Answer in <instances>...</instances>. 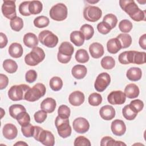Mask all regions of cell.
I'll use <instances>...</instances> for the list:
<instances>
[{
  "mask_svg": "<svg viewBox=\"0 0 146 146\" xmlns=\"http://www.w3.org/2000/svg\"><path fill=\"white\" fill-rule=\"evenodd\" d=\"M108 102L112 105H120L125 103L126 96L121 91H113L108 95Z\"/></svg>",
  "mask_w": 146,
  "mask_h": 146,
  "instance_id": "cell-13",
  "label": "cell"
},
{
  "mask_svg": "<svg viewBox=\"0 0 146 146\" xmlns=\"http://www.w3.org/2000/svg\"><path fill=\"white\" fill-rule=\"evenodd\" d=\"M43 9V5L39 1H30L29 4V11L31 14H38Z\"/></svg>",
  "mask_w": 146,
  "mask_h": 146,
  "instance_id": "cell-32",
  "label": "cell"
},
{
  "mask_svg": "<svg viewBox=\"0 0 146 146\" xmlns=\"http://www.w3.org/2000/svg\"><path fill=\"white\" fill-rule=\"evenodd\" d=\"M102 102V97L98 93H92L88 97V103L92 106H98Z\"/></svg>",
  "mask_w": 146,
  "mask_h": 146,
  "instance_id": "cell-42",
  "label": "cell"
},
{
  "mask_svg": "<svg viewBox=\"0 0 146 146\" xmlns=\"http://www.w3.org/2000/svg\"><path fill=\"white\" fill-rule=\"evenodd\" d=\"M46 91V87L43 84L36 83L25 93L24 99L30 102H35L43 97L45 95Z\"/></svg>",
  "mask_w": 146,
  "mask_h": 146,
  "instance_id": "cell-3",
  "label": "cell"
},
{
  "mask_svg": "<svg viewBox=\"0 0 146 146\" xmlns=\"http://www.w3.org/2000/svg\"><path fill=\"white\" fill-rule=\"evenodd\" d=\"M56 106L55 99L51 98H47L44 99L40 104V108L47 113H52L54 111Z\"/></svg>",
  "mask_w": 146,
  "mask_h": 146,
  "instance_id": "cell-20",
  "label": "cell"
},
{
  "mask_svg": "<svg viewBox=\"0 0 146 146\" xmlns=\"http://www.w3.org/2000/svg\"><path fill=\"white\" fill-rule=\"evenodd\" d=\"M111 82L110 75L107 72H102L98 75L95 82L94 87L98 92L104 91Z\"/></svg>",
  "mask_w": 146,
  "mask_h": 146,
  "instance_id": "cell-12",
  "label": "cell"
},
{
  "mask_svg": "<svg viewBox=\"0 0 146 146\" xmlns=\"http://www.w3.org/2000/svg\"><path fill=\"white\" fill-rule=\"evenodd\" d=\"M50 87L54 91H58L62 89L63 87V82L60 78L54 76L50 80Z\"/></svg>",
  "mask_w": 146,
  "mask_h": 146,
  "instance_id": "cell-37",
  "label": "cell"
},
{
  "mask_svg": "<svg viewBox=\"0 0 146 146\" xmlns=\"http://www.w3.org/2000/svg\"><path fill=\"white\" fill-rule=\"evenodd\" d=\"M132 23L128 19H123L119 23V28L123 33H129L132 30Z\"/></svg>",
  "mask_w": 146,
  "mask_h": 146,
  "instance_id": "cell-44",
  "label": "cell"
},
{
  "mask_svg": "<svg viewBox=\"0 0 146 146\" xmlns=\"http://www.w3.org/2000/svg\"><path fill=\"white\" fill-rule=\"evenodd\" d=\"M9 114L14 119L17 118V116L23 111H26L25 107L21 104H13L9 107Z\"/></svg>",
  "mask_w": 146,
  "mask_h": 146,
  "instance_id": "cell-33",
  "label": "cell"
},
{
  "mask_svg": "<svg viewBox=\"0 0 146 146\" xmlns=\"http://www.w3.org/2000/svg\"><path fill=\"white\" fill-rule=\"evenodd\" d=\"M97 29L98 31L102 34H107L111 30V28L110 27V26L103 21L98 24Z\"/></svg>",
  "mask_w": 146,
  "mask_h": 146,
  "instance_id": "cell-51",
  "label": "cell"
},
{
  "mask_svg": "<svg viewBox=\"0 0 146 146\" xmlns=\"http://www.w3.org/2000/svg\"><path fill=\"white\" fill-rule=\"evenodd\" d=\"M139 88L134 83H130L126 86L124 89V94L126 97L129 99L137 98L139 95Z\"/></svg>",
  "mask_w": 146,
  "mask_h": 146,
  "instance_id": "cell-24",
  "label": "cell"
},
{
  "mask_svg": "<svg viewBox=\"0 0 146 146\" xmlns=\"http://www.w3.org/2000/svg\"><path fill=\"white\" fill-rule=\"evenodd\" d=\"M74 145L75 146H90L91 143L90 140L84 136H80L75 139Z\"/></svg>",
  "mask_w": 146,
  "mask_h": 146,
  "instance_id": "cell-50",
  "label": "cell"
},
{
  "mask_svg": "<svg viewBox=\"0 0 146 146\" xmlns=\"http://www.w3.org/2000/svg\"><path fill=\"white\" fill-rule=\"evenodd\" d=\"M100 145L102 146H110V145H126L124 143L121 141H116L110 136L103 137L100 141Z\"/></svg>",
  "mask_w": 146,
  "mask_h": 146,
  "instance_id": "cell-35",
  "label": "cell"
},
{
  "mask_svg": "<svg viewBox=\"0 0 146 146\" xmlns=\"http://www.w3.org/2000/svg\"><path fill=\"white\" fill-rule=\"evenodd\" d=\"M16 120L20 125L24 126L30 123V117L26 111H23L17 116Z\"/></svg>",
  "mask_w": 146,
  "mask_h": 146,
  "instance_id": "cell-41",
  "label": "cell"
},
{
  "mask_svg": "<svg viewBox=\"0 0 146 146\" xmlns=\"http://www.w3.org/2000/svg\"><path fill=\"white\" fill-rule=\"evenodd\" d=\"M84 36L80 31H74L70 34V40L76 46L79 47L84 42Z\"/></svg>",
  "mask_w": 146,
  "mask_h": 146,
  "instance_id": "cell-28",
  "label": "cell"
},
{
  "mask_svg": "<svg viewBox=\"0 0 146 146\" xmlns=\"http://www.w3.org/2000/svg\"><path fill=\"white\" fill-rule=\"evenodd\" d=\"M99 114L103 119L110 120L115 116V110L112 106L106 105L100 109Z\"/></svg>",
  "mask_w": 146,
  "mask_h": 146,
  "instance_id": "cell-18",
  "label": "cell"
},
{
  "mask_svg": "<svg viewBox=\"0 0 146 146\" xmlns=\"http://www.w3.org/2000/svg\"><path fill=\"white\" fill-rule=\"evenodd\" d=\"M1 114H2L1 115V118H2L3 117V115L5 113V112H3V113L2 112V108H1Z\"/></svg>",
  "mask_w": 146,
  "mask_h": 146,
  "instance_id": "cell-58",
  "label": "cell"
},
{
  "mask_svg": "<svg viewBox=\"0 0 146 146\" xmlns=\"http://www.w3.org/2000/svg\"><path fill=\"white\" fill-rule=\"evenodd\" d=\"M2 133L6 139L13 140L17 137L18 135V130L15 125L11 123H7L3 127Z\"/></svg>",
  "mask_w": 146,
  "mask_h": 146,
  "instance_id": "cell-16",
  "label": "cell"
},
{
  "mask_svg": "<svg viewBox=\"0 0 146 146\" xmlns=\"http://www.w3.org/2000/svg\"><path fill=\"white\" fill-rule=\"evenodd\" d=\"M145 55L146 53L145 52H139L135 51L133 63L136 64H142L145 63Z\"/></svg>",
  "mask_w": 146,
  "mask_h": 146,
  "instance_id": "cell-45",
  "label": "cell"
},
{
  "mask_svg": "<svg viewBox=\"0 0 146 146\" xmlns=\"http://www.w3.org/2000/svg\"><path fill=\"white\" fill-rule=\"evenodd\" d=\"M126 76L131 81L139 80L142 76L141 70L139 67H131L127 70Z\"/></svg>",
  "mask_w": 146,
  "mask_h": 146,
  "instance_id": "cell-27",
  "label": "cell"
},
{
  "mask_svg": "<svg viewBox=\"0 0 146 146\" xmlns=\"http://www.w3.org/2000/svg\"><path fill=\"white\" fill-rule=\"evenodd\" d=\"M139 43L140 46L144 50L146 48V34H144L140 37Z\"/></svg>",
  "mask_w": 146,
  "mask_h": 146,
  "instance_id": "cell-56",
  "label": "cell"
},
{
  "mask_svg": "<svg viewBox=\"0 0 146 146\" xmlns=\"http://www.w3.org/2000/svg\"><path fill=\"white\" fill-rule=\"evenodd\" d=\"M71 111L70 108L66 105H61L58 110V116L62 118L67 119L70 116Z\"/></svg>",
  "mask_w": 146,
  "mask_h": 146,
  "instance_id": "cell-47",
  "label": "cell"
},
{
  "mask_svg": "<svg viewBox=\"0 0 146 146\" xmlns=\"http://www.w3.org/2000/svg\"><path fill=\"white\" fill-rule=\"evenodd\" d=\"M3 67L6 72L9 74H13L17 71L18 65L14 60L7 59L3 61Z\"/></svg>",
  "mask_w": 146,
  "mask_h": 146,
  "instance_id": "cell-29",
  "label": "cell"
},
{
  "mask_svg": "<svg viewBox=\"0 0 146 146\" xmlns=\"http://www.w3.org/2000/svg\"><path fill=\"white\" fill-rule=\"evenodd\" d=\"M35 129L33 136L38 141L46 146H53L55 144L54 135L49 131L44 130L39 126H34Z\"/></svg>",
  "mask_w": 146,
  "mask_h": 146,
  "instance_id": "cell-2",
  "label": "cell"
},
{
  "mask_svg": "<svg viewBox=\"0 0 146 146\" xmlns=\"http://www.w3.org/2000/svg\"><path fill=\"white\" fill-rule=\"evenodd\" d=\"M30 1H25L22 2L19 6V11L23 16H29L31 15L29 11V4Z\"/></svg>",
  "mask_w": 146,
  "mask_h": 146,
  "instance_id": "cell-48",
  "label": "cell"
},
{
  "mask_svg": "<svg viewBox=\"0 0 146 146\" xmlns=\"http://www.w3.org/2000/svg\"><path fill=\"white\" fill-rule=\"evenodd\" d=\"M84 95L79 91H75L72 92L68 97L70 103L74 106H79L84 102Z\"/></svg>",
  "mask_w": 146,
  "mask_h": 146,
  "instance_id": "cell-17",
  "label": "cell"
},
{
  "mask_svg": "<svg viewBox=\"0 0 146 146\" xmlns=\"http://www.w3.org/2000/svg\"><path fill=\"white\" fill-rule=\"evenodd\" d=\"M34 25L38 28H43L49 25V19L46 16H39L34 20Z\"/></svg>",
  "mask_w": 146,
  "mask_h": 146,
  "instance_id": "cell-39",
  "label": "cell"
},
{
  "mask_svg": "<svg viewBox=\"0 0 146 146\" xmlns=\"http://www.w3.org/2000/svg\"><path fill=\"white\" fill-rule=\"evenodd\" d=\"M87 72V68L84 65L77 64L73 67L71 70L72 76L77 79H81L84 78Z\"/></svg>",
  "mask_w": 146,
  "mask_h": 146,
  "instance_id": "cell-23",
  "label": "cell"
},
{
  "mask_svg": "<svg viewBox=\"0 0 146 146\" xmlns=\"http://www.w3.org/2000/svg\"><path fill=\"white\" fill-rule=\"evenodd\" d=\"M23 50L22 45L18 43H13L9 48V55L14 58H18L22 56Z\"/></svg>",
  "mask_w": 146,
  "mask_h": 146,
  "instance_id": "cell-22",
  "label": "cell"
},
{
  "mask_svg": "<svg viewBox=\"0 0 146 146\" xmlns=\"http://www.w3.org/2000/svg\"><path fill=\"white\" fill-rule=\"evenodd\" d=\"M8 42L7 38L6 35L3 33H0V48H3L5 47Z\"/></svg>",
  "mask_w": 146,
  "mask_h": 146,
  "instance_id": "cell-55",
  "label": "cell"
},
{
  "mask_svg": "<svg viewBox=\"0 0 146 146\" xmlns=\"http://www.w3.org/2000/svg\"><path fill=\"white\" fill-rule=\"evenodd\" d=\"M47 112L44 110H39L34 113L35 121L38 123H42L47 118Z\"/></svg>",
  "mask_w": 146,
  "mask_h": 146,
  "instance_id": "cell-49",
  "label": "cell"
},
{
  "mask_svg": "<svg viewBox=\"0 0 146 146\" xmlns=\"http://www.w3.org/2000/svg\"><path fill=\"white\" fill-rule=\"evenodd\" d=\"M80 31L83 34L86 40L90 39L94 35V29L93 27L88 24L83 25L80 29Z\"/></svg>",
  "mask_w": 146,
  "mask_h": 146,
  "instance_id": "cell-34",
  "label": "cell"
},
{
  "mask_svg": "<svg viewBox=\"0 0 146 146\" xmlns=\"http://www.w3.org/2000/svg\"><path fill=\"white\" fill-rule=\"evenodd\" d=\"M119 5L122 10L133 21L139 22L145 20V11L140 10L134 1L120 0Z\"/></svg>",
  "mask_w": 146,
  "mask_h": 146,
  "instance_id": "cell-1",
  "label": "cell"
},
{
  "mask_svg": "<svg viewBox=\"0 0 146 146\" xmlns=\"http://www.w3.org/2000/svg\"><path fill=\"white\" fill-rule=\"evenodd\" d=\"M135 51H127L121 52L118 57L119 62L123 64L133 63Z\"/></svg>",
  "mask_w": 146,
  "mask_h": 146,
  "instance_id": "cell-26",
  "label": "cell"
},
{
  "mask_svg": "<svg viewBox=\"0 0 146 146\" xmlns=\"http://www.w3.org/2000/svg\"><path fill=\"white\" fill-rule=\"evenodd\" d=\"M103 21L108 25L111 29H112L116 26L117 23V18L113 14H108L104 17Z\"/></svg>",
  "mask_w": 146,
  "mask_h": 146,
  "instance_id": "cell-43",
  "label": "cell"
},
{
  "mask_svg": "<svg viewBox=\"0 0 146 146\" xmlns=\"http://www.w3.org/2000/svg\"><path fill=\"white\" fill-rule=\"evenodd\" d=\"M89 55L87 51L84 49H79L77 50L75 54L76 60L80 63H84L88 61Z\"/></svg>",
  "mask_w": 146,
  "mask_h": 146,
  "instance_id": "cell-36",
  "label": "cell"
},
{
  "mask_svg": "<svg viewBox=\"0 0 146 146\" xmlns=\"http://www.w3.org/2000/svg\"><path fill=\"white\" fill-rule=\"evenodd\" d=\"M10 25L13 30L19 31L23 26V19L19 17H16L10 21Z\"/></svg>",
  "mask_w": 146,
  "mask_h": 146,
  "instance_id": "cell-40",
  "label": "cell"
},
{
  "mask_svg": "<svg viewBox=\"0 0 146 146\" xmlns=\"http://www.w3.org/2000/svg\"><path fill=\"white\" fill-rule=\"evenodd\" d=\"M55 127L58 135L62 138H67L71 134L72 129L69 124L68 118H62L58 116L55 120Z\"/></svg>",
  "mask_w": 146,
  "mask_h": 146,
  "instance_id": "cell-6",
  "label": "cell"
},
{
  "mask_svg": "<svg viewBox=\"0 0 146 146\" xmlns=\"http://www.w3.org/2000/svg\"><path fill=\"white\" fill-rule=\"evenodd\" d=\"M38 39L42 44L49 48L55 47L58 43V36L51 31L46 30L39 33Z\"/></svg>",
  "mask_w": 146,
  "mask_h": 146,
  "instance_id": "cell-9",
  "label": "cell"
},
{
  "mask_svg": "<svg viewBox=\"0 0 146 146\" xmlns=\"http://www.w3.org/2000/svg\"><path fill=\"white\" fill-rule=\"evenodd\" d=\"M45 58V53L42 48L35 47L25 57V63L30 66H35L42 62Z\"/></svg>",
  "mask_w": 146,
  "mask_h": 146,
  "instance_id": "cell-5",
  "label": "cell"
},
{
  "mask_svg": "<svg viewBox=\"0 0 146 146\" xmlns=\"http://www.w3.org/2000/svg\"><path fill=\"white\" fill-rule=\"evenodd\" d=\"M9 83V79L7 76L4 74H0V90L5 88Z\"/></svg>",
  "mask_w": 146,
  "mask_h": 146,
  "instance_id": "cell-54",
  "label": "cell"
},
{
  "mask_svg": "<svg viewBox=\"0 0 146 146\" xmlns=\"http://www.w3.org/2000/svg\"><path fill=\"white\" fill-rule=\"evenodd\" d=\"M120 41L121 48H125L129 47L132 43V38L130 35L126 33L119 34L116 37Z\"/></svg>",
  "mask_w": 146,
  "mask_h": 146,
  "instance_id": "cell-31",
  "label": "cell"
},
{
  "mask_svg": "<svg viewBox=\"0 0 146 146\" xmlns=\"http://www.w3.org/2000/svg\"><path fill=\"white\" fill-rule=\"evenodd\" d=\"M14 145H26V146H27L28 144L27 143H26L25 142H23L22 141H19L16 143L15 144H14Z\"/></svg>",
  "mask_w": 146,
  "mask_h": 146,
  "instance_id": "cell-57",
  "label": "cell"
},
{
  "mask_svg": "<svg viewBox=\"0 0 146 146\" xmlns=\"http://www.w3.org/2000/svg\"><path fill=\"white\" fill-rule=\"evenodd\" d=\"M101 66L106 70L112 69L115 66V60L112 56H106L101 60Z\"/></svg>",
  "mask_w": 146,
  "mask_h": 146,
  "instance_id": "cell-38",
  "label": "cell"
},
{
  "mask_svg": "<svg viewBox=\"0 0 146 146\" xmlns=\"http://www.w3.org/2000/svg\"><path fill=\"white\" fill-rule=\"evenodd\" d=\"M111 129L113 135L121 136L125 133L126 131V126L123 120L116 119L111 123Z\"/></svg>",
  "mask_w": 146,
  "mask_h": 146,
  "instance_id": "cell-15",
  "label": "cell"
},
{
  "mask_svg": "<svg viewBox=\"0 0 146 146\" xmlns=\"http://www.w3.org/2000/svg\"><path fill=\"white\" fill-rule=\"evenodd\" d=\"M102 15L101 9L94 6H88L83 11V17L86 20L89 22H95L98 21Z\"/></svg>",
  "mask_w": 146,
  "mask_h": 146,
  "instance_id": "cell-10",
  "label": "cell"
},
{
  "mask_svg": "<svg viewBox=\"0 0 146 146\" xmlns=\"http://www.w3.org/2000/svg\"><path fill=\"white\" fill-rule=\"evenodd\" d=\"M107 48L110 53L114 54L121 49V45L117 38H112L107 42Z\"/></svg>",
  "mask_w": 146,
  "mask_h": 146,
  "instance_id": "cell-25",
  "label": "cell"
},
{
  "mask_svg": "<svg viewBox=\"0 0 146 146\" xmlns=\"http://www.w3.org/2000/svg\"><path fill=\"white\" fill-rule=\"evenodd\" d=\"M23 43L29 48H34L38 44V39L35 34L32 33H26L23 36Z\"/></svg>",
  "mask_w": 146,
  "mask_h": 146,
  "instance_id": "cell-21",
  "label": "cell"
},
{
  "mask_svg": "<svg viewBox=\"0 0 146 146\" xmlns=\"http://www.w3.org/2000/svg\"><path fill=\"white\" fill-rule=\"evenodd\" d=\"M129 105L137 112H140L144 107V103L140 99H135V100H132Z\"/></svg>",
  "mask_w": 146,
  "mask_h": 146,
  "instance_id": "cell-52",
  "label": "cell"
},
{
  "mask_svg": "<svg viewBox=\"0 0 146 146\" xmlns=\"http://www.w3.org/2000/svg\"><path fill=\"white\" fill-rule=\"evenodd\" d=\"M49 13L52 19L56 21H62L67 17V7L64 3H59L51 8Z\"/></svg>",
  "mask_w": 146,
  "mask_h": 146,
  "instance_id": "cell-8",
  "label": "cell"
},
{
  "mask_svg": "<svg viewBox=\"0 0 146 146\" xmlns=\"http://www.w3.org/2000/svg\"><path fill=\"white\" fill-rule=\"evenodd\" d=\"M37 78L36 72L34 70H30L26 73L25 79L27 82L31 83L34 82Z\"/></svg>",
  "mask_w": 146,
  "mask_h": 146,
  "instance_id": "cell-53",
  "label": "cell"
},
{
  "mask_svg": "<svg viewBox=\"0 0 146 146\" xmlns=\"http://www.w3.org/2000/svg\"><path fill=\"white\" fill-rule=\"evenodd\" d=\"M15 1H3L2 5V13L5 17L9 19H13L17 17L16 6Z\"/></svg>",
  "mask_w": 146,
  "mask_h": 146,
  "instance_id": "cell-11",
  "label": "cell"
},
{
  "mask_svg": "<svg viewBox=\"0 0 146 146\" xmlns=\"http://www.w3.org/2000/svg\"><path fill=\"white\" fill-rule=\"evenodd\" d=\"M30 88L28 85L25 84L13 86L8 91V96L13 101L21 100L24 99L25 93Z\"/></svg>",
  "mask_w": 146,
  "mask_h": 146,
  "instance_id": "cell-7",
  "label": "cell"
},
{
  "mask_svg": "<svg viewBox=\"0 0 146 146\" xmlns=\"http://www.w3.org/2000/svg\"><path fill=\"white\" fill-rule=\"evenodd\" d=\"M74 51V48L70 42H62L59 47V51L57 54L58 61L64 64L68 63L71 59V56Z\"/></svg>",
  "mask_w": 146,
  "mask_h": 146,
  "instance_id": "cell-4",
  "label": "cell"
},
{
  "mask_svg": "<svg viewBox=\"0 0 146 146\" xmlns=\"http://www.w3.org/2000/svg\"><path fill=\"white\" fill-rule=\"evenodd\" d=\"M74 129L79 133H84L90 128V124L88 120L84 117H78L72 123Z\"/></svg>",
  "mask_w": 146,
  "mask_h": 146,
  "instance_id": "cell-14",
  "label": "cell"
},
{
  "mask_svg": "<svg viewBox=\"0 0 146 146\" xmlns=\"http://www.w3.org/2000/svg\"><path fill=\"white\" fill-rule=\"evenodd\" d=\"M137 113L135 110H133L129 104L126 105L122 110V113L125 119L128 120H133L137 116Z\"/></svg>",
  "mask_w": 146,
  "mask_h": 146,
  "instance_id": "cell-30",
  "label": "cell"
},
{
  "mask_svg": "<svg viewBox=\"0 0 146 146\" xmlns=\"http://www.w3.org/2000/svg\"><path fill=\"white\" fill-rule=\"evenodd\" d=\"M34 129H35L34 126L32 125L30 123L26 125L22 126V128H21V131L23 135L26 137H30L33 136Z\"/></svg>",
  "mask_w": 146,
  "mask_h": 146,
  "instance_id": "cell-46",
  "label": "cell"
},
{
  "mask_svg": "<svg viewBox=\"0 0 146 146\" xmlns=\"http://www.w3.org/2000/svg\"><path fill=\"white\" fill-rule=\"evenodd\" d=\"M89 51L91 56L95 59H98L104 54V47L99 43L94 42L89 47Z\"/></svg>",
  "mask_w": 146,
  "mask_h": 146,
  "instance_id": "cell-19",
  "label": "cell"
}]
</instances>
